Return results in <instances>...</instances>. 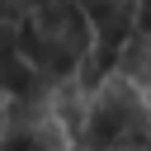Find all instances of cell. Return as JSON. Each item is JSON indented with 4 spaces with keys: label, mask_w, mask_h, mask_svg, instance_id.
I'll list each match as a JSON object with an SVG mask.
<instances>
[{
    "label": "cell",
    "mask_w": 151,
    "mask_h": 151,
    "mask_svg": "<svg viewBox=\"0 0 151 151\" xmlns=\"http://www.w3.org/2000/svg\"><path fill=\"white\" fill-rule=\"evenodd\" d=\"M90 47H94V24L80 0H47L19 28V52L38 66L47 85L76 80V66L90 57Z\"/></svg>",
    "instance_id": "cell-1"
},
{
    "label": "cell",
    "mask_w": 151,
    "mask_h": 151,
    "mask_svg": "<svg viewBox=\"0 0 151 151\" xmlns=\"http://www.w3.org/2000/svg\"><path fill=\"white\" fill-rule=\"evenodd\" d=\"M142 137H151V99L123 71H113L104 85L90 90V113H85V127L76 132V146L109 151V146L142 142Z\"/></svg>",
    "instance_id": "cell-2"
},
{
    "label": "cell",
    "mask_w": 151,
    "mask_h": 151,
    "mask_svg": "<svg viewBox=\"0 0 151 151\" xmlns=\"http://www.w3.org/2000/svg\"><path fill=\"white\" fill-rule=\"evenodd\" d=\"M118 71L151 99V33H137V28H132V38H127L123 52H118Z\"/></svg>",
    "instance_id": "cell-3"
},
{
    "label": "cell",
    "mask_w": 151,
    "mask_h": 151,
    "mask_svg": "<svg viewBox=\"0 0 151 151\" xmlns=\"http://www.w3.org/2000/svg\"><path fill=\"white\" fill-rule=\"evenodd\" d=\"M137 33H151V0H137Z\"/></svg>",
    "instance_id": "cell-4"
},
{
    "label": "cell",
    "mask_w": 151,
    "mask_h": 151,
    "mask_svg": "<svg viewBox=\"0 0 151 151\" xmlns=\"http://www.w3.org/2000/svg\"><path fill=\"white\" fill-rule=\"evenodd\" d=\"M90 151V146H85ZM109 151H151V137H142V142H123V146H109Z\"/></svg>",
    "instance_id": "cell-5"
},
{
    "label": "cell",
    "mask_w": 151,
    "mask_h": 151,
    "mask_svg": "<svg viewBox=\"0 0 151 151\" xmlns=\"http://www.w3.org/2000/svg\"><path fill=\"white\" fill-rule=\"evenodd\" d=\"M0 137H5V123H0Z\"/></svg>",
    "instance_id": "cell-6"
},
{
    "label": "cell",
    "mask_w": 151,
    "mask_h": 151,
    "mask_svg": "<svg viewBox=\"0 0 151 151\" xmlns=\"http://www.w3.org/2000/svg\"><path fill=\"white\" fill-rule=\"evenodd\" d=\"M0 104H5V90H0Z\"/></svg>",
    "instance_id": "cell-7"
}]
</instances>
